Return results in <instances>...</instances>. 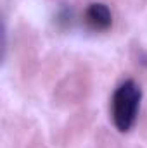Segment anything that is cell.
<instances>
[{
	"label": "cell",
	"mask_w": 147,
	"mask_h": 148,
	"mask_svg": "<svg viewBox=\"0 0 147 148\" xmlns=\"http://www.w3.org/2000/svg\"><path fill=\"white\" fill-rule=\"evenodd\" d=\"M142 100V90L133 81L128 79L119 84L112 95V121L118 131L126 133L133 127Z\"/></svg>",
	"instance_id": "1"
},
{
	"label": "cell",
	"mask_w": 147,
	"mask_h": 148,
	"mask_svg": "<svg viewBox=\"0 0 147 148\" xmlns=\"http://www.w3.org/2000/svg\"><path fill=\"white\" fill-rule=\"evenodd\" d=\"M85 21L92 29L104 31L111 28L112 24V14H111L109 7L104 3H90L85 12Z\"/></svg>",
	"instance_id": "2"
}]
</instances>
